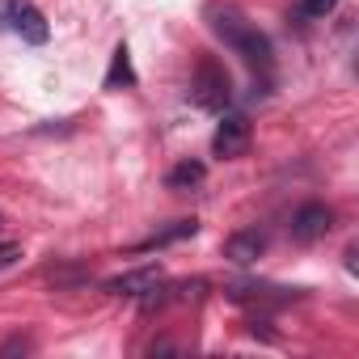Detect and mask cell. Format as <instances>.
Listing matches in <instances>:
<instances>
[{
  "instance_id": "obj_13",
  "label": "cell",
  "mask_w": 359,
  "mask_h": 359,
  "mask_svg": "<svg viewBox=\"0 0 359 359\" xmlns=\"http://www.w3.org/2000/svg\"><path fill=\"white\" fill-rule=\"evenodd\" d=\"M18 258H22V250H18V245H0V266H13Z\"/></svg>"
},
{
  "instance_id": "obj_9",
  "label": "cell",
  "mask_w": 359,
  "mask_h": 359,
  "mask_svg": "<svg viewBox=\"0 0 359 359\" xmlns=\"http://www.w3.org/2000/svg\"><path fill=\"white\" fill-rule=\"evenodd\" d=\"M199 233V220H173L169 229H161V233H152V237H144L140 245H135V254H148V250H161V245H169V241H182V237H195Z\"/></svg>"
},
{
  "instance_id": "obj_4",
  "label": "cell",
  "mask_w": 359,
  "mask_h": 359,
  "mask_svg": "<svg viewBox=\"0 0 359 359\" xmlns=\"http://www.w3.org/2000/svg\"><path fill=\"white\" fill-rule=\"evenodd\" d=\"M245 148H250V118L245 114H224L216 135H212V152L224 156V161H237V156H245Z\"/></svg>"
},
{
  "instance_id": "obj_12",
  "label": "cell",
  "mask_w": 359,
  "mask_h": 359,
  "mask_svg": "<svg viewBox=\"0 0 359 359\" xmlns=\"http://www.w3.org/2000/svg\"><path fill=\"white\" fill-rule=\"evenodd\" d=\"M300 9H304L309 18H325V13L338 9V0H300Z\"/></svg>"
},
{
  "instance_id": "obj_11",
  "label": "cell",
  "mask_w": 359,
  "mask_h": 359,
  "mask_svg": "<svg viewBox=\"0 0 359 359\" xmlns=\"http://www.w3.org/2000/svg\"><path fill=\"white\" fill-rule=\"evenodd\" d=\"M106 89H118V85H135V72H131V51L118 43L114 47V60H110V72H106V81H102Z\"/></svg>"
},
{
  "instance_id": "obj_15",
  "label": "cell",
  "mask_w": 359,
  "mask_h": 359,
  "mask_svg": "<svg viewBox=\"0 0 359 359\" xmlns=\"http://www.w3.org/2000/svg\"><path fill=\"white\" fill-rule=\"evenodd\" d=\"M0 224H5V220H0Z\"/></svg>"
},
{
  "instance_id": "obj_10",
  "label": "cell",
  "mask_w": 359,
  "mask_h": 359,
  "mask_svg": "<svg viewBox=\"0 0 359 359\" xmlns=\"http://www.w3.org/2000/svg\"><path fill=\"white\" fill-rule=\"evenodd\" d=\"M203 177H208V165H203V161H182V165L169 169L165 182H169V191H191V187L203 182Z\"/></svg>"
},
{
  "instance_id": "obj_6",
  "label": "cell",
  "mask_w": 359,
  "mask_h": 359,
  "mask_svg": "<svg viewBox=\"0 0 359 359\" xmlns=\"http://www.w3.org/2000/svg\"><path fill=\"white\" fill-rule=\"evenodd\" d=\"M262 254H266V233H258V229H241L224 241V258H233L237 266H250Z\"/></svg>"
},
{
  "instance_id": "obj_7",
  "label": "cell",
  "mask_w": 359,
  "mask_h": 359,
  "mask_svg": "<svg viewBox=\"0 0 359 359\" xmlns=\"http://www.w3.org/2000/svg\"><path fill=\"white\" fill-rule=\"evenodd\" d=\"M224 296L237 300V304H287L292 300V292H275V287H262V283H229Z\"/></svg>"
},
{
  "instance_id": "obj_1",
  "label": "cell",
  "mask_w": 359,
  "mask_h": 359,
  "mask_svg": "<svg viewBox=\"0 0 359 359\" xmlns=\"http://www.w3.org/2000/svg\"><path fill=\"white\" fill-rule=\"evenodd\" d=\"M208 22H212V30H216V39H224L254 72H271V64H275V51H271V39L258 30V26H250L237 9H208Z\"/></svg>"
},
{
  "instance_id": "obj_14",
  "label": "cell",
  "mask_w": 359,
  "mask_h": 359,
  "mask_svg": "<svg viewBox=\"0 0 359 359\" xmlns=\"http://www.w3.org/2000/svg\"><path fill=\"white\" fill-rule=\"evenodd\" d=\"M13 351H30V338H9L5 346H0V355H13Z\"/></svg>"
},
{
  "instance_id": "obj_2",
  "label": "cell",
  "mask_w": 359,
  "mask_h": 359,
  "mask_svg": "<svg viewBox=\"0 0 359 359\" xmlns=\"http://www.w3.org/2000/svg\"><path fill=\"white\" fill-rule=\"evenodd\" d=\"M191 102H195L199 110H224V106L233 102V81H229V72H224L212 55H203V60H199V68H195Z\"/></svg>"
},
{
  "instance_id": "obj_3",
  "label": "cell",
  "mask_w": 359,
  "mask_h": 359,
  "mask_svg": "<svg viewBox=\"0 0 359 359\" xmlns=\"http://www.w3.org/2000/svg\"><path fill=\"white\" fill-rule=\"evenodd\" d=\"M0 26L9 34H18L22 43H30V47H43L51 39L47 18L30 5V0H0Z\"/></svg>"
},
{
  "instance_id": "obj_5",
  "label": "cell",
  "mask_w": 359,
  "mask_h": 359,
  "mask_svg": "<svg viewBox=\"0 0 359 359\" xmlns=\"http://www.w3.org/2000/svg\"><path fill=\"white\" fill-rule=\"evenodd\" d=\"M330 229H334V212H330L325 203H304V208L292 216V237L304 241V245H309V241H321Z\"/></svg>"
},
{
  "instance_id": "obj_8",
  "label": "cell",
  "mask_w": 359,
  "mask_h": 359,
  "mask_svg": "<svg viewBox=\"0 0 359 359\" xmlns=\"http://www.w3.org/2000/svg\"><path fill=\"white\" fill-rule=\"evenodd\" d=\"M156 283H161V271H156V266H144V271H131V275H123V279H110L106 292H114V296H144V292H152Z\"/></svg>"
}]
</instances>
